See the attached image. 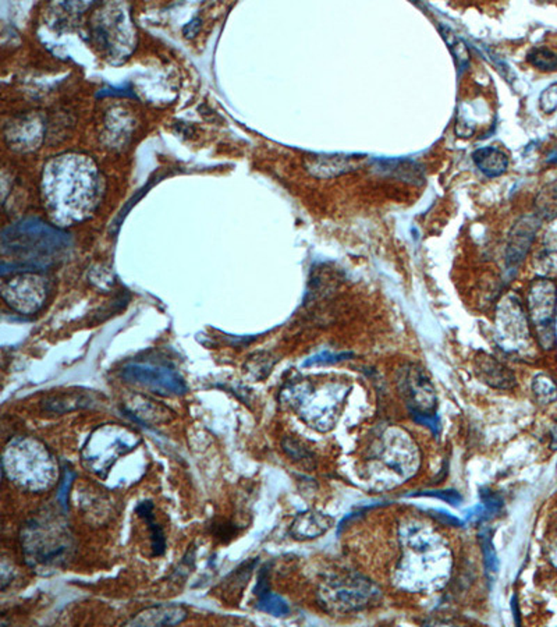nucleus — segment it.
Returning a JSON list of instances; mask_svg holds the SVG:
<instances>
[{"label":"nucleus","instance_id":"1","mask_svg":"<svg viewBox=\"0 0 557 627\" xmlns=\"http://www.w3.org/2000/svg\"><path fill=\"white\" fill-rule=\"evenodd\" d=\"M100 190L99 170L86 155H59L44 168V205L52 221L61 226L86 221L98 205Z\"/></svg>","mask_w":557,"mask_h":627},{"label":"nucleus","instance_id":"2","mask_svg":"<svg viewBox=\"0 0 557 627\" xmlns=\"http://www.w3.org/2000/svg\"><path fill=\"white\" fill-rule=\"evenodd\" d=\"M25 562L41 575L66 566L73 555L74 539L69 525L53 513L31 519L21 532Z\"/></svg>","mask_w":557,"mask_h":627},{"label":"nucleus","instance_id":"3","mask_svg":"<svg viewBox=\"0 0 557 627\" xmlns=\"http://www.w3.org/2000/svg\"><path fill=\"white\" fill-rule=\"evenodd\" d=\"M57 463L47 447L33 438L11 440L3 453V473L21 489L41 492L57 480Z\"/></svg>","mask_w":557,"mask_h":627},{"label":"nucleus","instance_id":"4","mask_svg":"<svg viewBox=\"0 0 557 627\" xmlns=\"http://www.w3.org/2000/svg\"><path fill=\"white\" fill-rule=\"evenodd\" d=\"M347 394L348 387L341 384H327L317 389L308 381L293 384L281 393L283 400L310 427L321 433L334 427Z\"/></svg>","mask_w":557,"mask_h":627},{"label":"nucleus","instance_id":"5","mask_svg":"<svg viewBox=\"0 0 557 627\" xmlns=\"http://www.w3.org/2000/svg\"><path fill=\"white\" fill-rule=\"evenodd\" d=\"M139 443V435L119 426H106L99 428L88 440L83 452L84 466L105 479L113 463L133 450Z\"/></svg>","mask_w":557,"mask_h":627},{"label":"nucleus","instance_id":"6","mask_svg":"<svg viewBox=\"0 0 557 627\" xmlns=\"http://www.w3.org/2000/svg\"><path fill=\"white\" fill-rule=\"evenodd\" d=\"M319 594L326 608L336 612H351L370 608L377 604L380 597L379 590L371 581L360 576L329 581Z\"/></svg>","mask_w":557,"mask_h":627},{"label":"nucleus","instance_id":"7","mask_svg":"<svg viewBox=\"0 0 557 627\" xmlns=\"http://www.w3.org/2000/svg\"><path fill=\"white\" fill-rule=\"evenodd\" d=\"M557 289L549 279L535 281L528 293L529 317L537 329L539 344L549 350L556 340L555 320H556Z\"/></svg>","mask_w":557,"mask_h":627},{"label":"nucleus","instance_id":"8","mask_svg":"<svg viewBox=\"0 0 557 627\" xmlns=\"http://www.w3.org/2000/svg\"><path fill=\"white\" fill-rule=\"evenodd\" d=\"M399 387L413 417L435 416L438 397L422 368L417 365L406 367L399 378Z\"/></svg>","mask_w":557,"mask_h":627},{"label":"nucleus","instance_id":"9","mask_svg":"<svg viewBox=\"0 0 557 627\" xmlns=\"http://www.w3.org/2000/svg\"><path fill=\"white\" fill-rule=\"evenodd\" d=\"M3 298L7 304L21 312H37L47 300V283L38 275L25 274L3 283Z\"/></svg>","mask_w":557,"mask_h":627},{"label":"nucleus","instance_id":"10","mask_svg":"<svg viewBox=\"0 0 557 627\" xmlns=\"http://www.w3.org/2000/svg\"><path fill=\"white\" fill-rule=\"evenodd\" d=\"M382 460L401 476L411 477L419 466L417 447L411 439L399 430H389L383 438Z\"/></svg>","mask_w":557,"mask_h":627},{"label":"nucleus","instance_id":"11","mask_svg":"<svg viewBox=\"0 0 557 627\" xmlns=\"http://www.w3.org/2000/svg\"><path fill=\"white\" fill-rule=\"evenodd\" d=\"M538 229L539 219L534 215L522 216L514 223L506 248V266L509 271L517 269L524 261Z\"/></svg>","mask_w":557,"mask_h":627},{"label":"nucleus","instance_id":"12","mask_svg":"<svg viewBox=\"0 0 557 627\" xmlns=\"http://www.w3.org/2000/svg\"><path fill=\"white\" fill-rule=\"evenodd\" d=\"M496 325L499 339L503 340V344L509 340L518 341L521 339L528 338L527 318L517 297L508 295L502 300L498 308Z\"/></svg>","mask_w":557,"mask_h":627},{"label":"nucleus","instance_id":"13","mask_svg":"<svg viewBox=\"0 0 557 627\" xmlns=\"http://www.w3.org/2000/svg\"><path fill=\"white\" fill-rule=\"evenodd\" d=\"M474 371L483 384L495 389L509 390L517 385L515 375L510 368L488 353H478L475 356Z\"/></svg>","mask_w":557,"mask_h":627},{"label":"nucleus","instance_id":"14","mask_svg":"<svg viewBox=\"0 0 557 627\" xmlns=\"http://www.w3.org/2000/svg\"><path fill=\"white\" fill-rule=\"evenodd\" d=\"M186 608L182 605H159L137 614L129 626H176L186 621Z\"/></svg>","mask_w":557,"mask_h":627},{"label":"nucleus","instance_id":"15","mask_svg":"<svg viewBox=\"0 0 557 627\" xmlns=\"http://www.w3.org/2000/svg\"><path fill=\"white\" fill-rule=\"evenodd\" d=\"M334 520L317 510H308L300 513L290 529V534L295 539H314L326 534L333 527Z\"/></svg>","mask_w":557,"mask_h":627},{"label":"nucleus","instance_id":"16","mask_svg":"<svg viewBox=\"0 0 557 627\" xmlns=\"http://www.w3.org/2000/svg\"><path fill=\"white\" fill-rule=\"evenodd\" d=\"M133 380L143 382L145 385L152 386L159 390H166L179 393L183 390V382L170 371L159 370V368H148V367H133L129 370Z\"/></svg>","mask_w":557,"mask_h":627},{"label":"nucleus","instance_id":"17","mask_svg":"<svg viewBox=\"0 0 557 627\" xmlns=\"http://www.w3.org/2000/svg\"><path fill=\"white\" fill-rule=\"evenodd\" d=\"M472 159L478 169L488 177L502 176L509 168V156L496 146L479 148L474 152Z\"/></svg>","mask_w":557,"mask_h":627},{"label":"nucleus","instance_id":"18","mask_svg":"<svg viewBox=\"0 0 557 627\" xmlns=\"http://www.w3.org/2000/svg\"><path fill=\"white\" fill-rule=\"evenodd\" d=\"M137 515L141 519L145 520V523L148 525L149 531H151V541H152V552L153 556H160L165 553L166 551V539H165V534L160 529V526H158L155 523V515H153V505L152 502L146 500V502H141L137 506Z\"/></svg>","mask_w":557,"mask_h":627},{"label":"nucleus","instance_id":"19","mask_svg":"<svg viewBox=\"0 0 557 627\" xmlns=\"http://www.w3.org/2000/svg\"><path fill=\"white\" fill-rule=\"evenodd\" d=\"M532 393L535 396V399L538 400V403L548 406L552 404L557 400V384L556 381L546 375V374H538L534 380H532Z\"/></svg>","mask_w":557,"mask_h":627},{"label":"nucleus","instance_id":"20","mask_svg":"<svg viewBox=\"0 0 557 627\" xmlns=\"http://www.w3.org/2000/svg\"><path fill=\"white\" fill-rule=\"evenodd\" d=\"M283 450L287 453V456L298 463L300 466H303L304 469L312 470L315 467V459L314 455L297 439L294 438H286L283 440Z\"/></svg>","mask_w":557,"mask_h":627},{"label":"nucleus","instance_id":"21","mask_svg":"<svg viewBox=\"0 0 557 627\" xmlns=\"http://www.w3.org/2000/svg\"><path fill=\"white\" fill-rule=\"evenodd\" d=\"M350 168H353V166H351V162L348 159H344V158H326V159H318L311 166V170L317 176H319L321 172H324L321 177H332V176H337V175H341L344 172H348Z\"/></svg>","mask_w":557,"mask_h":627},{"label":"nucleus","instance_id":"22","mask_svg":"<svg viewBox=\"0 0 557 627\" xmlns=\"http://www.w3.org/2000/svg\"><path fill=\"white\" fill-rule=\"evenodd\" d=\"M479 541H481V548H482V555H483V565H485V572L486 576L491 581H493L498 572H499V561L496 556V551L491 538V534L488 531H482L479 534Z\"/></svg>","mask_w":557,"mask_h":627},{"label":"nucleus","instance_id":"23","mask_svg":"<svg viewBox=\"0 0 557 627\" xmlns=\"http://www.w3.org/2000/svg\"><path fill=\"white\" fill-rule=\"evenodd\" d=\"M257 608L265 614H269L272 616H284L290 612V608L287 602L274 592H266L259 597V601L257 604Z\"/></svg>","mask_w":557,"mask_h":627},{"label":"nucleus","instance_id":"24","mask_svg":"<svg viewBox=\"0 0 557 627\" xmlns=\"http://www.w3.org/2000/svg\"><path fill=\"white\" fill-rule=\"evenodd\" d=\"M528 61L544 71L557 70V53L551 49H532L528 53Z\"/></svg>","mask_w":557,"mask_h":627},{"label":"nucleus","instance_id":"25","mask_svg":"<svg viewBox=\"0 0 557 627\" xmlns=\"http://www.w3.org/2000/svg\"><path fill=\"white\" fill-rule=\"evenodd\" d=\"M538 209L546 218L557 216V182L548 186L538 198Z\"/></svg>","mask_w":557,"mask_h":627},{"label":"nucleus","instance_id":"26","mask_svg":"<svg viewBox=\"0 0 557 627\" xmlns=\"http://www.w3.org/2000/svg\"><path fill=\"white\" fill-rule=\"evenodd\" d=\"M74 480V473L71 470H66L64 476L61 479V483L57 492V502L63 508V510H67V500H69V491L71 488V484Z\"/></svg>","mask_w":557,"mask_h":627},{"label":"nucleus","instance_id":"27","mask_svg":"<svg viewBox=\"0 0 557 627\" xmlns=\"http://www.w3.org/2000/svg\"><path fill=\"white\" fill-rule=\"evenodd\" d=\"M481 499H482V503H483L485 509L488 512H491V513L499 512L502 509V506H503V499L496 492L489 491V489L481 491Z\"/></svg>","mask_w":557,"mask_h":627},{"label":"nucleus","instance_id":"28","mask_svg":"<svg viewBox=\"0 0 557 627\" xmlns=\"http://www.w3.org/2000/svg\"><path fill=\"white\" fill-rule=\"evenodd\" d=\"M541 109L545 113H552L557 110V84L546 88L541 95Z\"/></svg>","mask_w":557,"mask_h":627},{"label":"nucleus","instance_id":"29","mask_svg":"<svg viewBox=\"0 0 557 627\" xmlns=\"http://www.w3.org/2000/svg\"><path fill=\"white\" fill-rule=\"evenodd\" d=\"M418 495H422V496H432V498H439V499H443V500H446V502H449V503H452V505H457L460 500H462V496L459 495V492H456V491H429V492H425V493H418Z\"/></svg>","mask_w":557,"mask_h":627},{"label":"nucleus","instance_id":"30","mask_svg":"<svg viewBox=\"0 0 557 627\" xmlns=\"http://www.w3.org/2000/svg\"><path fill=\"white\" fill-rule=\"evenodd\" d=\"M343 357H348V354H339V356H336V354H330V353H324V354H319V356H317V357L311 358L310 361H307V363H305V365H312V364H330V363H337V361H340V360H344Z\"/></svg>","mask_w":557,"mask_h":627},{"label":"nucleus","instance_id":"31","mask_svg":"<svg viewBox=\"0 0 557 627\" xmlns=\"http://www.w3.org/2000/svg\"><path fill=\"white\" fill-rule=\"evenodd\" d=\"M433 513H435L436 520L440 522L445 526H456V527L462 526V522L459 519H456V517H453V516H450L447 513H443V512H433Z\"/></svg>","mask_w":557,"mask_h":627},{"label":"nucleus","instance_id":"32","mask_svg":"<svg viewBox=\"0 0 557 627\" xmlns=\"http://www.w3.org/2000/svg\"><path fill=\"white\" fill-rule=\"evenodd\" d=\"M551 447L552 450H557V420L551 428Z\"/></svg>","mask_w":557,"mask_h":627}]
</instances>
